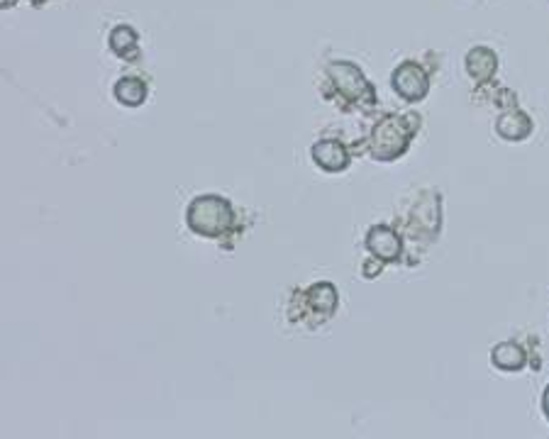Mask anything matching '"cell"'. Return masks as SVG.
<instances>
[{"label":"cell","instance_id":"2","mask_svg":"<svg viewBox=\"0 0 549 439\" xmlns=\"http://www.w3.org/2000/svg\"><path fill=\"white\" fill-rule=\"evenodd\" d=\"M418 127H408L406 120L389 115L374 130V157L381 161H391L408 149V142Z\"/></svg>","mask_w":549,"mask_h":439},{"label":"cell","instance_id":"6","mask_svg":"<svg viewBox=\"0 0 549 439\" xmlns=\"http://www.w3.org/2000/svg\"><path fill=\"white\" fill-rule=\"evenodd\" d=\"M533 130L535 122L523 110H508L496 120V132L508 142H523V139L533 135Z\"/></svg>","mask_w":549,"mask_h":439},{"label":"cell","instance_id":"10","mask_svg":"<svg viewBox=\"0 0 549 439\" xmlns=\"http://www.w3.org/2000/svg\"><path fill=\"white\" fill-rule=\"evenodd\" d=\"M115 98H118L122 105L137 108V105H142L144 98H147V85H144L140 78H122V81L115 84Z\"/></svg>","mask_w":549,"mask_h":439},{"label":"cell","instance_id":"1","mask_svg":"<svg viewBox=\"0 0 549 439\" xmlns=\"http://www.w3.org/2000/svg\"><path fill=\"white\" fill-rule=\"evenodd\" d=\"M232 205L220 198V195H201L195 198L191 208H188V228L194 229L195 235L203 237H218L232 225Z\"/></svg>","mask_w":549,"mask_h":439},{"label":"cell","instance_id":"14","mask_svg":"<svg viewBox=\"0 0 549 439\" xmlns=\"http://www.w3.org/2000/svg\"><path fill=\"white\" fill-rule=\"evenodd\" d=\"M17 0H3V8H13Z\"/></svg>","mask_w":549,"mask_h":439},{"label":"cell","instance_id":"4","mask_svg":"<svg viewBox=\"0 0 549 439\" xmlns=\"http://www.w3.org/2000/svg\"><path fill=\"white\" fill-rule=\"evenodd\" d=\"M329 78L349 98H362L364 94H369V84H366L364 74L355 64H349V61L329 64Z\"/></svg>","mask_w":549,"mask_h":439},{"label":"cell","instance_id":"12","mask_svg":"<svg viewBox=\"0 0 549 439\" xmlns=\"http://www.w3.org/2000/svg\"><path fill=\"white\" fill-rule=\"evenodd\" d=\"M137 47V32L130 25H118L112 27L110 32V49L115 51L118 57H127L132 54Z\"/></svg>","mask_w":549,"mask_h":439},{"label":"cell","instance_id":"3","mask_svg":"<svg viewBox=\"0 0 549 439\" xmlns=\"http://www.w3.org/2000/svg\"><path fill=\"white\" fill-rule=\"evenodd\" d=\"M393 91H396L400 98H406L408 103L423 101L428 95V88H430V78L425 74L423 67H418L415 61H403L400 67L393 71Z\"/></svg>","mask_w":549,"mask_h":439},{"label":"cell","instance_id":"5","mask_svg":"<svg viewBox=\"0 0 549 439\" xmlns=\"http://www.w3.org/2000/svg\"><path fill=\"white\" fill-rule=\"evenodd\" d=\"M400 246H403L400 245V237L391 228H386V225H376L366 235V249L376 259H381V262H396L398 256H400Z\"/></svg>","mask_w":549,"mask_h":439},{"label":"cell","instance_id":"11","mask_svg":"<svg viewBox=\"0 0 549 439\" xmlns=\"http://www.w3.org/2000/svg\"><path fill=\"white\" fill-rule=\"evenodd\" d=\"M308 298H310V305H313L318 313L329 315L338 308V291H335V286L328 283V281L315 283V286L308 291Z\"/></svg>","mask_w":549,"mask_h":439},{"label":"cell","instance_id":"13","mask_svg":"<svg viewBox=\"0 0 549 439\" xmlns=\"http://www.w3.org/2000/svg\"><path fill=\"white\" fill-rule=\"evenodd\" d=\"M542 413H544V417L549 420V386L544 389V393H542Z\"/></svg>","mask_w":549,"mask_h":439},{"label":"cell","instance_id":"9","mask_svg":"<svg viewBox=\"0 0 549 439\" xmlns=\"http://www.w3.org/2000/svg\"><path fill=\"white\" fill-rule=\"evenodd\" d=\"M525 362H527V356H525V349L518 342H500L490 352V363L500 372H520Z\"/></svg>","mask_w":549,"mask_h":439},{"label":"cell","instance_id":"7","mask_svg":"<svg viewBox=\"0 0 549 439\" xmlns=\"http://www.w3.org/2000/svg\"><path fill=\"white\" fill-rule=\"evenodd\" d=\"M466 74L473 81H489L496 76V68H499V57L489 49V47H473L464 57Z\"/></svg>","mask_w":549,"mask_h":439},{"label":"cell","instance_id":"15","mask_svg":"<svg viewBox=\"0 0 549 439\" xmlns=\"http://www.w3.org/2000/svg\"><path fill=\"white\" fill-rule=\"evenodd\" d=\"M30 3H32V5H42L44 0H30Z\"/></svg>","mask_w":549,"mask_h":439},{"label":"cell","instance_id":"8","mask_svg":"<svg viewBox=\"0 0 549 439\" xmlns=\"http://www.w3.org/2000/svg\"><path fill=\"white\" fill-rule=\"evenodd\" d=\"M315 164L325 171H342L349 164V154L339 142L335 139H322L313 147Z\"/></svg>","mask_w":549,"mask_h":439}]
</instances>
